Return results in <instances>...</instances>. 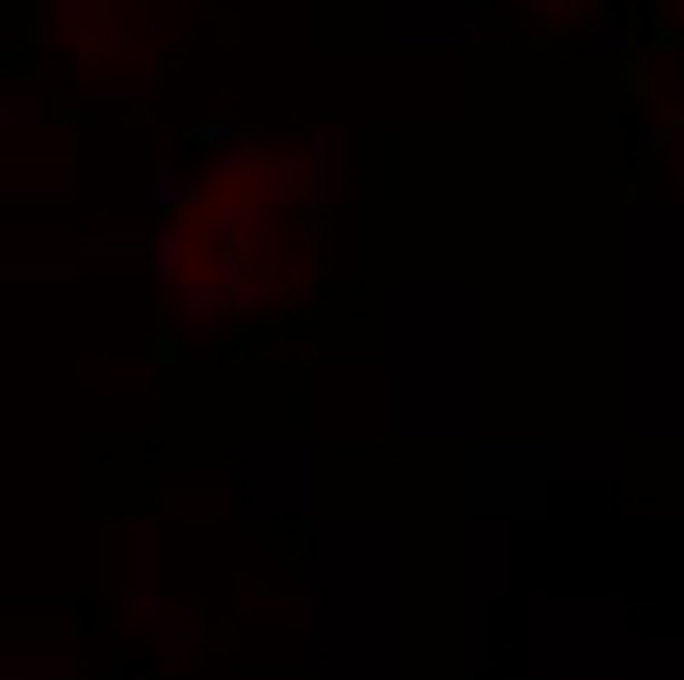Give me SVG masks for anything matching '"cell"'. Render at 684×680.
Here are the masks:
<instances>
[{
    "label": "cell",
    "instance_id": "obj_1",
    "mask_svg": "<svg viewBox=\"0 0 684 680\" xmlns=\"http://www.w3.org/2000/svg\"><path fill=\"white\" fill-rule=\"evenodd\" d=\"M229 311H233V288L220 274H188L174 288V316H178V333H224L229 329Z\"/></svg>",
    "mask_w": 684,
    "mask_h": 680
},
{
    "label": "cell",
    "instance_id": "obj_2",
    "mask_svg": "<svg viewBox=\"0 0 684 680\" xmlns=\"http://www.w3.org/2000/svg\"><path fill=\"white\" fill-rule=\"evenodd\" d=\"M338 165H342L338 133H333V129H320V133H316V146H310V188H306L316 206H333V201L342 197Z\"/></svg>",
    "mask_w": 684,
    "mask_h": 680
},
{
    "label": "cell",
    "instance_id": "obj_3",
    "mask_svg": "<svg viewBox=\"0 0 684 680\" xmlns=\"http://www.w3.org/2000/svg\"><path fill=\"white\" fill-rule=\"evenodd\" d=\"M151 261H155V279H161L165 288H178L183 279H188V265H192V246H188V229H183L178 220L161 224V233H155V246H151Z\"/></svg>",
    "mask_w": 684,
    "mask_h": 680
},
{
    "label": "cell",
    "instance_id": "obj_4",
    "mask_svg": "<svg viewBox=\"0 0 684 680\" xmlns=\"http://www.w3.org/2000/svg\"><path fill=\"white\" fill-rule=\"evenodd\" d=\"M201 197H197V188L188 178H183L174 165H165V169H155V206H161L165 215H174V210H183V206H197Z\"/></svg>",
    "mask_w": 684,
    "mask_h": 680
},
{
    "label": "cell",
    "instance_id": "obj_5",
    "mask_svg": "<svg viewBox=\"0 0 684 680\" xmlns=\"http://www.w3.org/2000/svg\"><path fill=\"white\" fill-rule=\"evenodd\" d=\"M155 639H161L165 658H183V654H192V644H206V630L183 622V616H165V622L155 626Z\"/></svg>",
    "mask_w": 684,
    "mask_h": 680
},
{
    "label": "cell",
    "instance_id": "obj_6",
    "mask_svg": "<svg viewBox=\"0 0 684 680\" xmlns=\"http://www.w3.org/2000/svg\"><path fill=\"white\" fill-rule=\"evenodd\" d=\"M278 293H284V284H274L269 274H246V279L233 288V311H238V316L261 311V306H269Z\"/></svg>",
    "mask_w": 684,
    "mask_h": 680
},
{
    "label": "cell",
    "instance_id": "obj_7",
    "mask_svg": "<svg viewBox=\"0 0 684 680\" xmlns=\"http://www.w3.org/2000/svg\"><path fill=\"white\" fill-rule=\"evenodd\" d=\"M293 279L297 284H320V274H324V242H320V233H310L306 238V246L293 256Z\"/></svg>",
    "mask_w": 684,
    "mask_h": 680
},
{
    "label": "cell",
    "instance_id": "obj_8",
    "mask_svg": "<svg viewBox=\"0 0 684 680\" xmlns=\"http://www.w3.org/2000/svg\"><path fill=\"white\" fill-rule=\"evenodd\" d=\"M137 590H155V520H137Z\"/></svg>",
    "mask_w": 684,
    "mask_h": 680
},
{
    "label": "cell",
    "instance_id": "obj_9",
    "mask_svg": "<svg viewBox=\"0 0 684 680\" xmlns=\"http://www.w3.org/2000/svg\"><path fill=\"white\" fill-rule=\"evenodd\" d=\"M0 119H5V129H27V123L42 119V101L37 97H23V91H10L5 106H0Z\"/></svg>",
    "mask_w": 684,
    "mask_h": 680
},
{
    "label": "cell",
    "instance_id": "obj_10",
    "mask_svg": "<svg viewBox=\"0 0 684 680\" xmlns=\"http://www.w3.org/2000/svg\"><path fill=\"white\" fill-rule=\"evenodd\" d=\"M129 622H133V626H146V630L161 626V622H165L161 594H155V590H133V594H129Z\"/></svg>",
    "mask_w": 684,
    "mask_h": 680
},
{
    "label": "cell",
    "instance_id": "obj_11",
    "mask_svg": "<svg viewBox=\"0 0 684 680\" xmlns=\"http://www.w3.org/2000/svg\"><path fill=\"white\" fill-rule=\"evenodd\" d=\"M246 220H252V210H246V201L242 197H224V201H214V224H220V233L224 238H242V229H246Z\"/></svg>",
    "mask_w": 684,
    "mask_h": 680
},
{
    "label": "cell",
    "instance_id": "obj_12",
    "mask_svg": "<svg viewBox=\"0 0 684 680\" xmlns=\"http://www.w3.org/2000/svg\"><path fill=\"white\" fill-rule=\"evenodd\" d=\"M525 14H534L539 23H556V0H520Z\"/></svg>",
    "mask_w": 684,
    "mask_h": 680
},
{
    "label": "cell",
    "instance_id": "obj_13",
    "mask_svg": "<svg viewBox=\"0 0 684 680\" xmlns=\"http://www.w3.org/2000/svg\"><path fill=\"white\" fill-rule=\"evenodd\" d=\"M588 6H594V0H556V19L580 23V19L588 14Z\"/></svg>",
    "mask_w": 684,
    "mask_h": 680
},
{
    "label": "cell",
    "instance_id": "obj_14",
    "mask_svg": "<svg viewBox=\"0 0 684 680\" xmlns=\"http://www.w3.org/2000/svg\"><path fill=\"white\" fill-rule=\"evenodd\" d=\"M0 680H37V676H27L14 658H5V667H0Z\"/></svg>",
    "mask_w": 684,
    "mask_h": 680
}]
</instances>
